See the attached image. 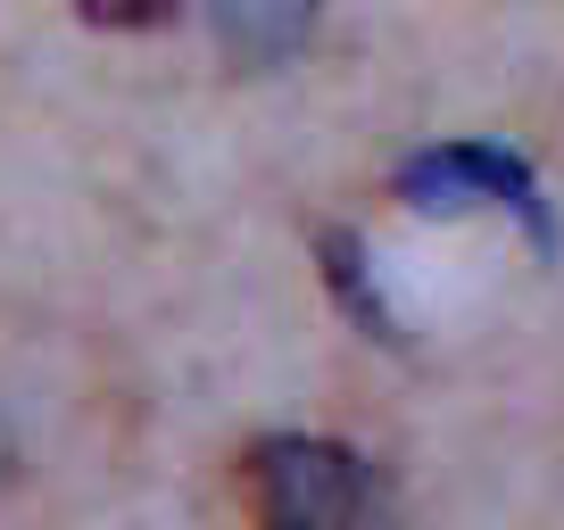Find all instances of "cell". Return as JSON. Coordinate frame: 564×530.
Masks as SVG:
<instances>
[{"label": "cell", "mask_w": 564, "mask_h": 530, "mask_svg": "<svg viewBox=\"0 0 564 530\" xmlns=\"http://www.w3.org/2000/svg\"><path fill=\"white\" fill-rule=\"evenodd\" d=\"M399 199L415 216H465V208H498L514 224H531V241H556V216L540 199V175H531L514 150L498 142H441V150H415L399 166Z\"/></svg>", "instance_id": "7a4b0ae2"}, {"label": "cell", "mask_w": 564, "mask_h": 530, "mask_svg": "<svg viewBox=\"0 0 564 530\" xmlns=\"http://www.w3.org/2000/svg\"><path fill=\"white\" fill-rule=\"evenodd\" d=\"M241 497L258 530H366L373 464L324 431H274L241 456Z\"/></svg>", "instance_id": "6da1fadb"}, {"label": "cell", "mask_w": 564, "mask_h": 530, "mask_svg": "<svg viewBox=\"0 0 564 530\" xmlns=\"http://www.w3.org/2000/svg\"><path fill=\"white\" fill-rule=\"evenodd\" d=\"M91 25H117V34H141V25H166L175 0H75Z\"/></svg>", "instance_id": "5b68a950"}, {"label": "cell", "mask_w": 564, "mask_h": 530, "mask_svg": "<svg viewBox=\"0 0 564 530\" xmlns=\"http://www.w3.org/2000/svg\"><path fill=\"white\" fill-rule=\"evenodd\" d=\"M208 18H216V42L232 51V67H282L316 34V0H208Z\"/></svg>", "instance_id": "3957f363"}, {"label": "cell", "mask_w": 564, "mask_h": 530, "mask_svg": "<svg viewBox=\"0 0 564 530\" xmlns=\"http://www.w3.org/2000/svg\"><path fill=\"white\" fill-rule=\"evenodd\" d=\"M324 274H333V290L349 299V316L366 323V332L399 340V323H390L382 290H373V265H366V249H357V232H324Z\"/></svg>", "instance_id": "277c9868"}]
</instances>
